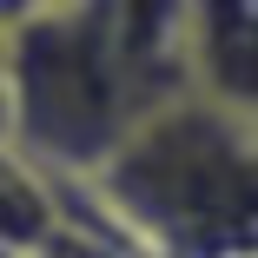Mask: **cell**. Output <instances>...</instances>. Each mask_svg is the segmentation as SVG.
Returning <instances> with one entry per match:
<instances>
[{
  "instance_id": "obj_1",
  "label": "cell",
  "mask_w": 258,
  "mask_h": 258,
  "mask_svg": "<svg viewBox=\"0 0 258 258\" xmlns=\"http://www.w3.org/2000/svg\"><path fill=\"white\" fill-rule=\"evenodd\" d=\"M7 139L53 179H86L172 93H185L179 0H53L0 40Z\"/></svg>"
},
{
  "instance_id": "obj_2",
  "label": "cell",
  "mask_w": 258,
  "mask_h": 258,
  "mask_svg": "<svg viewBox=\"0 0 258 258\" xmlns=\"http://www.w3.org/2000/svg\"><path fill=\"white\" fill-rule=\"evenodd\" d=\"M67 185L139 258H258V119L199 93L152 106Z\"/></svg>"
},
{
  "instance_id": "obj_3",
  "label": "cell",
  "mask_w": 258,
  "mask_h": 258,
  "mask_svg": "<svg viewBox=\"0 0 258 258\" xmlns=\"http://www.w3.org/2000/svg\"><path fill=\"white\" fill-rule=\"evenodd\" d=\"M185 93L258 119V0H179Z\"/></svg>"
},
{
  "instance_id": "obj_4",
  "label": "cell",
  "mask_w": 258,
  "mask_h": 258,
  "mask_svg": "<svg viewBox=\"0 0 258 258\" xmlns=\"http://www.w3.org/2000/svg\"><path fill=\"white\" fill-rule=\"evenodd\" d=\"M67 212H60V179L40 172L14 139H0V251L20 258H46L60 238Z\"/></svg>"
},
{
  "instance_id": "obj_5",
  "label": "cell",
  "mask_w": 258,
  "mask_h": 258,
  "mask_svg": "<svg viewBox=\"0 0 258 258\" xmlns=\"http://www.w3.org/2000/svg\"><path fill=\"white\" fill-rule=\"evenodd\" d=\"M46 7H53V0H0V40H7L14 27H27L33 14H46Z\"/></svg>"
},
{
  "instance_id": "obj_6",
  "label": "cell",
  "mask_w": 258,
  "mask_h": 258,
  "mask_svg": "<svg viewBox=\"0 0 258 258\" xmlns=\"http://www.w3.org/2000/svg\"><path fill=\"white\" fill-rule=\"evenodd\" d=\"M0 139H7V73H0Z\"/></svg>"
},
{
  "instance_id": "obj_7",
  "label": "cell",
  "mask_w": 258,
  "mask_h": 258,
  "mask_svg": "<svg viewBox=\"0 0 258 258\" xmlns=\"http://www.w3.org/2000/svg\"><path fill=\"white\" fill-rule=\"evenodd\" d=\"M0 258H20V251H0Z\"/></svg>"
}]
</instances>
